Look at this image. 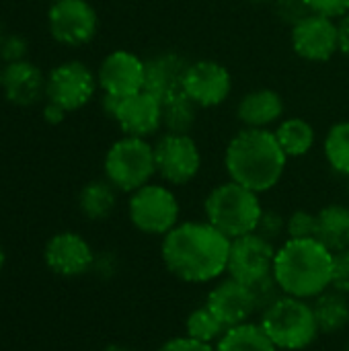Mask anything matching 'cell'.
<instances>
[{
  "instance_id": "f35d334b",
  "label": "cell",
  "mask_w": 349,
  "mask_h": 351,
  "mask_svg": "<svg viewBox=\"0 0 349 351\" xmlns=\"http://www.w3.org/2000/svg\"><path fill=\"white\" fill-rule=\"evenodd\" d=\"M103 351H134L132 348H128V346H121V343H111V346H107Z\"/></svg>"
},
{
  "instance_id": "83f0119b",
  "label": "cell",
  "mask_w": 349,
  "mask_h": 351,
  "mask_svg": "<svg viewBox=\"0 0 349 351\" xmlns=\"http://www.w3.org/2000/svg\"><path fill=\"white\" fill-rule=\"evenodd\" d=\"M226 333V329L220 325V321L208 311V306H197L193 308L189 315H187V321H185V335L195 339V341H202V343H218L220 337Z\"/></svg>"
},
{
  "instance_id": "f6af8a7d",
  "label": "cell",
  "mask_w": 349,
  "mask_h": 351,
  "mask_svg": "<svg viewBox=\"0 0 349 351\" xmlns=\"http://www.w3.org/2000/svg\"><path fill=\"white\" fill-rule=\"evenodd\" d=\"M0 76H2V68H0Z\"/></svg>"
},
{
  "instance_id": "ba28073f",
  "label": "cell",
  "mask_w": 349,
  "mask_h": 351,
  "mask_svg": "<svg viewBox=\"0 0 349 351\" xmlns=\"http://www.w3.org/2000/svg\"><path fill=\"white\" fill-rule=\"evenodd\" d=\"M156 175L169 185L191 183L202 169V152L189 134H167L154 144Z\"/></svg>"
},
{
  "instance_id": "d6986e66",
  "label": "cell",
  "mask_w": 349,
  "mask_h": 351,
  "mask_svg": "<svg viewBox=\"0 0 349 351\" xmlns=\"http://www.w3.org/2000/svg\"><path fill=\"white\" fill-rule=\"evenodd\" d=\"M47 78H43V72L27 62H12L2 68L0 86L6 95V99L14 105H35L45 95Z\"/></svg>"
},
{
  "instance_id": "1f68e13d",
  "label": "cell",
  "mask_w": 349,
  "mask_h": 351,
  "mask_svg": "<svg viewBox=\"0 0 349 351\" xmlns=\"http://www.w3.org/2000/svg\"><path fill=\"white\" fill-rule=\"evenodd\" d=\"M249 288L253 290V296H255V302H257V313H263V311H265L267 306H272L280 296H284V292H282L280 284L276 282L274 274L267 276V278H263L261 282L249 286Z\"/></svg>"
},
{
  "instance_id": "d4e9b609",
  "label": "cell",
  "mask_w": 349,
  "mask_h": 351,
  "mask_svg": "<svg viewBox=\"0 0 349 351\" xmlns=\"http://www.w3.org/2000/svg\"><path fill=\"white\" fill-rule=\"evenodd\" d=\"M216 351H280L259 323H243L239 327L228 329L220 341L216 343Z\"/></svg>"
},
{
  "instance_id": "6da1fadb",
  "label": "cell",
  "mask_w": 349,
  "mask_h": 351,
  "mask_svg": "<svg viewBox=\"0 0 349 351\" xmlns=\"http://www.w3.org/2000/svg\"><path fill=\"white\" fill-rule=\"evenodd\" d=\"M230 239L208 220L179 222L160 243V259L185 284H210L226 274Z\"/></svg>"
},
{
  "instance_id": "5bb4252c",
  "label": "cell",
  "mask_w": 349,
  "mask_h": 351,
  "mask_svg": "<svg viewBox=\"0 0 349 351\" xmlns=\"http://www.w3.org/2000/svg\"><path fill=\"white\" fill-rule=\"evenodd\" d=\"M95 259L97 255L93 253L88 241L70 230L53 234L43 249L45 265L62 278H80L88 274L95 265Z\"/></svg>"
},
{
  "instance_id": "3957f363",
  "label": "cell",
  "mask_w": 349,
  "mask_h": 351,
  "mask_svg": "<svg viewBox=\"0 0 349 351\" xmlns=\"http://www.w3.org/2000/svg\"><path fill=\"white\" fill-rule=\"evenodd\" d=\"M333 255L319 239H286L276 253L274 278L286 296L315 300L331 288Z\"/></svg>"
},
{
  "instance_id": "9c48e42d",
  "label": "cell",
  "mask_w": 349,
  "mask_h": 351,
  "mask_svg": "<svg viewBox=\"0 0 349 351\" xmlns=\"http://www.w3.org/2000/svg\"><path fill=\"white\" fill-rule=\"evenodd\" d=\"M276 253H278L276 243L263 239L257 232H249L245 237L232 239L226 274L228 278L245 286H253L274 274Z\"/></svg>"
},
{
  "instance_id": "9a60e30c",
  "label": "cell",
  "mask_w": 349,
  "mask_h": 351,
  "mask_svg": "<svg viewBox=\"0 0 349 351\" xmlns=\"http://www.w3.org/2000/svg\"><path fill=\"white\" fill-rule=\"evenodd\" d=\"M204 304L220 321V325L226 331L232 327H239L243 323H249V319L257 313V302H255L253 290L232 278L218 282L208 292Z\"/></svg>"
},
{
  "instance_id": "7bdbcfd3",
  "label": "cell",
  "mask_w": 349,
  "mask_h": 351,
  "mask_svg": "<svg viewBox=\"0 0 349 351\" xmlns=\"http://www.w3.org/2000/svg\"><path fill=\"white\" fill-rule=\"evenodd\" d=\"M2 37H4V35H2V23H0V41H2Z\"/></svg>"
},
{
  "instance_id": "2e32d148",
  "label": "cell",
  "mask_w": 349,
  "mask_h": 351,
  "mask_svg": "<svg viewBox=\"0 0 349 351\" xmlns=\"http://www.w3.org/2000/svg\"><path fill=\"white\" fill-rule=\"evenodd\" d=\"M97 82L105 95L132 97L144 90V60L125 49L111 51L99 66Z\"/></svg>"
},
{
  "instance_id": "8992f818",
  "label": "cell",
  "mask_w": 349,
  "mask_h": 351,
  "mask_svg": "<svg viewBox=\"0 0 349 351\" xmlns=\"http://www.w3.org/2000/svg\"><path fill=\"white\" fill-rule=\"evenodd\" d=\"M156 175L154 146L146 138L123 136L105 154V179L123 193L152 183Z\"/></svg>"
},
{
  "instance_id": "ffe728a7",
  "label": "cell",
  "mask_w": 349,
  "mask_h": 351,
  "mask_svg": "<svg viewBox=\"0 0 349 351\" xmlns=\"http://www.w3.org/2000/svg\"><path fill=\"white\" fill-rule=\"evenodd\" d=\"M237 115L245 128L267 130L284 115V99L274 88H257L247 93L239 105Z\"/></svg>"
},
{
  "instance_id": "e575fe53",
  "label": "cell",
  "mask_w": 349,
  "mask_h": 351,
  "mask_svg": "<svg viewBox=\"0 0 349 351\" xmlns=\"http://www.w3.org/2000/svg\"><path fill=\"white\" fill-rule=\"evenodd\" d=\"M311 10L329 19H341L349 12V0H306Z\"/></svg>"
},
{
  "instance_id": "e0dca14e",
  "label": "cell",
  "mask_w": 349,
  "mask_h": 351,
  "mask_svg": "<svg viewBox=\"0 0 349 351\" xmlns=\"http://www.w3.org/2000/svg\"><path fill=\"white\" fill-rule=\"evenodd\" d=\"M113 119L125 136L148 140L163 130V101L146 90H140L132 97L119 99Z\"/></svg>"
},
{
  "instance_id": "ab89813d",
  "label": "cell",
  "mask_w": 349,
  "mask_h": 351,
  "mask_svg": "<svg viewBox=\"0 0 349 351\" xmlns=\"http://www.w3.org/2000/svg\"><path fill=\"white\" fill-rule=\"evenodd\" d=\"M4 261H6V255H4V249L0 247V271H2V267H4Z\"/></svg>"
},
{
  "instance_id": "74e56055",
  "label": "cell",
  "mask_w": 349,
  "mask_h": 351,
  "mask_svg": "<svg viewBox=\"0 0 349 351\" xmlns=\"http://www.w3.org/2000/svg\"><path fill=\"white\" fill-rule=\"evenodd\" d=\"M66 113H68V111H64L60 105H56V103H51V101H47V105H45V109H43V117H45V121H49V123H60V121L64 119Z\"/></svg>"
},
{
  "instance_id": "bcb514c9",
  "label": "cell",
  "mask_w": 349,
  "mask_h": 351,
  "mask_svg": "<svg viewBox=\"0 0 349 351\" xmlns=\"http://www.w3.org/2000/svg\"><path fill=\"white\" fill-rule=\"evenodd\" d=\"M53 2H58V0H53Z\"/></svg>"
},
{
  "instance_id": "8fae6325",
  "label": "cell",
  "mask_w": 349,
  "mask_h": 351,
  "mask_svg": "<svg viewBox=\"0 0 349 351\" xmlns=\"http://www.w3.org/2000/svg\"><path fill=\"white\" fill-rule=\"evenodd\" d=\"M49 33L64 45H84L97 35L99 19L86 0H58L47 12Z\"/></svg>"
},
{
  "instance_id": "4fadbf2b",
  "label": "cell",
  "mask_w": 349,
  "mask_h": 351,
  "mask_svg": "<svg viewBox=\"0 0 349 351\" xmlns=\"http://www.w3.org/2000/svg\"><path fill=\"white\" fill-rule=\"evenodd\" d=\"M292 49L309 62H327L339 51V29L335 19L311 12L290 33Z\"/></svg>"
},
{
  "instance_id": "30bf717a",
  "label": "cell",
  "mask_w": 349,
  "mask_h": 351,
  "mask_svg": "<svg viewBox=\"0 0 349 351\" xmlns=\"http://www.w3.org/2000/svg\"><path fill=\"white\" fill-rule=\"evenodd\" d=\"M97 84L99 82L93 70L86 64L72 60L56 66L49 72L45 95L47 101L60 105L64 111H76L93 99Z\"/></svg>"
},
{
  "instance_id": "f546056e",
  "label": "cell",
  "mask_w": 349,
  "mask_h": 351,
  "mask_svg": "<svg viewBox=\"0 0 349 351\" xmlns=\"http://www.w3.org/2000/svg\"><path fill=\"white\" fill-rule=\"evenodd\" d=\"M272 6H274L276 16H278L282 23L290 25V29H292L294 25H298L302 19H306V16L313 12L306 0H274Z\"/></svg>"
},
{
  "instance_id": "ac0fdd59",
  "label": "cell",
  "mask_w": 349,
  "mask_h": 351,
  "mask_svg": "<svg viewBox=\"0 0 349 351\" xmlns=\"http://www.w3.org/2000/svg\"><path fill=\"white\" fill-rule=\"evenodd\" d=\"M189 62L177 51H163L144 60V90L160 101L183 93Z\"/></svg>"
},
{
  "instance_id": "7c38bea8",
  "label": "cell",
  "mask_w": 349,
  "mask_h": 351,
  "mask_svg": "<svg viewBox=\"0 0 349 351\" xmlns=\"http://www.w3.org/2000/svg\"><path fill=\"white\" fill-rule=\"evenodd\" d=\"M232 90V76L228 68L216 60H197L189 62L183 93L200 107L210 109L222 105Z\"/></svg>"
},
{
  "instance_id": "f1b7e54d",
  "label": "cell",
  "mask_w": 349,
  "mask_h": 351,
  "mask_svg": "<svg viewBox=\"0 0 349 351\" xmlns=\"http://www.w3.org/2000/svg\"><path fill=\"white\" fill-rule=\"evenodd\" d=\"M288 239H317V214L309 210H296L286 220Z\"/></svg>"
},
{
  "instance_id": "8d00e7d4",
  "label": "cell",
  "mask_w": 349,
  "mask_h": 351,
  "mask_svg": "<svg viewBox=\"0 0 349 351\" xmlns=\"http://www.w3.org/2000/svg\"><path fill=\"white\" fill-rule=\"evenodd\" d=\"M337 29H339V51L349 56V12L339 19Z\"/></svg>"
},
{
  "instance_id": "484cf974",
  "label": "cell",
  "mask_w": 349,
  "mask_h": 351,
  "mask_svg": "<svg viewBox=\"0 0 349 351\" xmlns=\"http://www.w3.org/2000/svg\"><path fill=\"white\" fill-rule=\"evenodd\" d=\"M197 109L200 107L185 93L163 101V130H167V134H189L195 125Z\"/></svg>"
},
{
  "instance_id": "44dd1931",
  "label": "cell",
  "mask_w": 349,
  "mask_h": 351,
  "mask_svg": "<svg viewBox=\"0 0 349 351\" xmlns=\"http://www.w3.org/2000/svg\"><path fill=\"white\" fill-rule=\"evenodd\" d=\"M317 239L331 253L349 249V206L329 204L317 212Z\"/></svg>"
},
{
  "instance_id": "7a4b0ae2",
  "label": "cell",
  "mask_w": 349,
  "mask_h": 351,
  "mask_svg": "<svg viewBox=\"0 0 349 351\" xmlns=\"http://www.w3.org/2000/svg\"><path fill=\"white\" fill-rule=\"evenodd\" d=\"M286 162L288 156L278 144L276 134L259 128H243L232 136L224 152V167L230 181L259 195L282 181Z\"/></svg>"
},
{
  "instance_id": "cb8c5ba5",
  "label": "cell",
  "mask_w": 349,
  "mask_h": 351,
  "mask_svg": "<svg viewBox=\"0 0 349 351\" xmlns=\"http://www.w3.org/2000/svg\"><path fill=\"white\" fill-rule=\"evenodd\" d=\"M117 206V189L107 181H91L78 193V208L88 220H105Z\"/></svg>"
},
{
  "instance_id": "4dcf8cb0",
  "label": "cell",
  "mask_w": 349,
  "mask_h": 351,
  "mask_svg": "<svg viewBox=\"0 0 349 351\" xmlns=\"http://www.w3.org/2000/svg\"><path fill=\"white\" fill-rule=\"evenodd\" d=\"M286 220H288V218L282 216L278 210H267V208H263L255 232L261 234L263 239L276 243V241H280V239L286 234Z\"/></svg>"
},
{
  "instance_id": "d6a6232c",
  "label": "cell",
  "mask_w": 349,
  "mask_h": 351,
  "mask_svg": "<svg viewBox=\"0 0 349 351\" xmlns=\"http://www.w3.org/2000/svg\"><path fill=\"white\" fill-rule=\"evenodd\" d=\"M331 288L349 296V249L333 255V278Z\"/></svg>"
},
{
  "instance_id": "b9f144b4",
  "label": "cell",
  "mask_w": 349,
  "mask_h": 351,
  "mask_svg": "<svg viewBox=\"0 0 349 351\" xmlns=\"http://www.w3.org/2000/svg\"><path fill=\"white\" fill-rule=\"evenodd\" d=\"M344 351H349V339L346 341V346H344Z\"/></svg>"
},
{
  "instance_id": "5b68a950",
  "label": "cell",
  "mask_w": 349,
  "mask_h": 351,
  "mask_svg": "<svg viewBox=\"0 0 349 351\" xmlns=\"http://www.w3.org/2000/svg\"><path fill=\"white\" fill-rule=\"evenodd\" d=\"M259 325L280 351L309 350L321 335L313 302L286 294L261 313Z\"/></svg>"
},
{
  "instance_id": "603a6c76",
  "label": "cell",
  "mask_w": 349,
  "mask_h": 351,
  "mask_svg": "<svg viewBox=\"0 0 349 351\" xmlns=\"http://www.w3.org/2000/svg\"><path fill=\"white\" fill-rule=\"evenodd\" d=\"M274 134L288 158L309 154L317 140L315 128L311 125V121H306L302 117H288V119L280 121V125L274 130Z\"/></svg>"
},
{
  "instance_id": "d590c367",
  "label": "cell",
  "mask_w": 349,
  "mask_h": 351,
  "mask_svg": "<svg viewBox=\"0 0 349 351\" xmlns=\"http://www.w3.org/2000/svg\"><path fill=\"white\" fill-rule=\"evenodd\" d=\"M156 351H216L214 346L210 343H202V341H195L191 337H173V339H167L160 348Z\"/></svg>"
},
{
  "instance_id": "ee69618b",
  "label": "cell",
  "mask_w": 349,
  "mask_h": 351,
  "mask_svg": "<svg viewBox=\"0 0 349 351\" xmlns=\"http://www.w3.org/2000/svg\"><path fill=\"white\" fill-rule=\"evenodd\" d=\"M348 195H349V183H348Z\"/></svg>"
},
{
  "instance_id": "836d02e7",
  "label": "cell",
  "mask_w": 349,
  "mask_h": 351,
  "mask_svg": "<svg viewBox=\"0 0 349 351\" xmlns=\"http://www.w3.org/2000/svg\"><path fill=\"white\" fill-rule=\"evenodd\" d=\"M27 41L21 35H6L0 41V60H4L6 64L12 62H21L27 56Z\"/></svg>"
},
{
  "instance_id": "277c9868",
  "label": "cell",
  "mask_w": 349,
  "mask_h": 351,
  "mask_svg": "<svg viewBox=\"0 0 349 351\" xmlns=\"http://www.w3.org/2000/svg\"><path fill=\"white\" fill-rule=\"evenodd\" d=\"M261 212L263 206L259 193L237 181L216 185L204 202L206 220L230 241L255 232Z\"/></svg>"
},
{
  "instance_id": "52a82bcc",
  "label": "cell",
  "mask_w": 349,
  "mask_h": 351,
  "mask_svg": "<svg viewBox=\"0 0 349 351\" xmlns=\"http://www.w3.org/2000/svg\"><path fill=\"white\" fill-rule=\"evenodd\" d=\"M128 216L132 226L142 234L165 237L179 224L181 206L167 185L148 183L130 193Z\"/></svg>"
},
{
  "instance_id": "4316f807",
  "label": "cell",
  "mask_w": 349,
  "mask_h": 351,
  "mask_svg": "<svg viewBox=\"0 0 349 351\" xmlns=\"http://www.w3.org/2000/svg\"><path fill=\"white\" fill-rule=\"evenodd\" d=\"M323 152L327 158V165L337 173L349 177V121H337L329 128Z\"/></svg>"
},
{
  "instance_id": "7402d4cb",
  "label": "cell",
  "mask_w": 349,
  "mask_h": 351,
  "mask_svg": "<svg viewBox=\"0 0 349 351\" xmlns=\"http://www.w3.org/2000/svg\"><path fill=\"white\" fill-rule=\"evenodd\" d=\"M319 331L323 335L341 333L349 325V296L329 288L313 300Z\"/></svg>"
},
{
  "instance_id": "60d3db41",
  "label": "cell",
  "mask_w": 349,
  "mask_h": 351,
  "mask_svg": "<svg viewBox=\"0 0 349 351\" xmlns=\"http://www.w3.org/2000/svg\"><path fill=\"white\" fill-rule=\"evenodd\" d=\"M247 2H251V4H272L274 0H247Z\"/></svg>"
}]
</instances>
